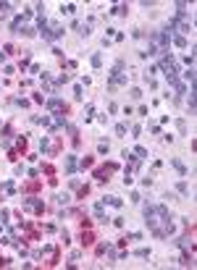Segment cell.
Here are the masks:
<instances>
[{
  "instance_id": "6da1fadb",
  "label": "cell",
  "mask_w": 197,
  "mask_h": 270,
  "mask_svg": "<svg viewBox=\"0 0 197 270\" xmlns=\"http://www.w3.org/2000/svg\"><path fill=\"white\" fill-rule=\"evenodd\" d=\"M160 68H163L166 79H168V84H173V87L179 84V76H176V63L171 61V55H168V58H163V63H160Z\"/></svg>"
},
{
  "instance_id": "7a4b0ae2",
  "label": "cell",
  "mask_w": 197,
  "mask_h": 270,
  "mask_svg": "<svg viewBox=\"0 0 197 270\" xmlns=\"http://www.w3.org/2000/svg\"><path fill=\"white\" fill-rule=\"evenodd\" d=\"M61 34H63V29L58 26V24H53V26H47L45 32H42V37H45V40H58Z\"/></svg>"
},
{
  "instance_id": "3957f363",
  "label": "cell",
  "mask_w": 197,
  "mask_h": 270,
  "mask_svg": "<svg viewBox=\"0 0 197 270\" xmlns=\"http://www.w3.org/2000/svg\"><path fill=\"white\" fill-rule=\"evenodd\" d=\"M116 168H118V165H116V163H108L105 168H100V171H97V173H95V178H100V181H108V176H111V173L116 171Z\"/></svg>"
},
{
  "instance_id": "277c9868",
  "label": "cell",
  "mask_w": 197,
  "mask_h": 270,
  "mask_svg": "<svg viewBox=\"0 0 197 270\" xmlns=\"http://www.w3.org/2000/svg\"><path fill=\"white\" fill-rule=\"evenodd\" d=\"M76 165H79V163H76V157H74V155L66 157V173H74V171H76Z\"/></svg>"
},
{
  "instance_id": "5b68a950",
  "label": "cell",
  "mask_w": 197,
  "mask_h": 270,
  "mask_svg": "<svg viewBox=\"0 0 197 270\" xmlns=\"http://www.w3.org/2000/svg\"><path fill=\"white\" fill-rule=\"evenodd\" d=\"M92 241H95V239H92V233H84V231H82V244H84V246H90Z\"/></svg>"
},
{
  "instance_id": "8992f818",
  "label": "cell",
  "mask_w": 197,
  "mask_h": 270,
  "mask_svg": "<svg viewBox=\"0 0 197 270\" xmlns=\"http://www.w3.org/2000/svg\"><path fill=\"white\" fill-rule=\"evenodd\" d=\"M173 45L176 47H187V40L184 37H173Z\"/></svg>"
},
{
  "instance_id": "52a82bcc",
  "label": "cell",
  "mask_w": 197,
  "mask_h": 270,
  "mask_svg": "<svg viewBox=\"0 0 197 270\" xmlns=\"http://www.w3.org/2000/svg\"><path fill=\"white\" fill-rule=\"evenodd\" d=\"M108 205H113V207H121V199H118V197H108Z\"/></svg>"
},
{
  "instance_id": "ba28073f",
  "label": "cell",
  "mask_w": 197,
  "mask_h": 270,
  "mask_svg": "<svg viewBox=\"0 0 197 270\" xmlns=\"http://www.w3.org/2000/svg\"><path fill=\"white\" fill-rule=\"evenodd\" d=\"M134 155H137V157H147V150H145V147H137Z\"/></svg>"
},
{
  "instance_id": "9c48e42d",
  "label": "cell",
  "mask_w": 197,
  "mask_h": 270,
  "mask_svg": "<svg viewBox=\"0 0 197 270\" xmlns=\"http://www.w3.org/2000/svg\"><path fill=\"white\" fill-rule=\"evenodd\" d=\"M100 63H103V58H100V55H92V66H95V68H100Z\"/></svg>"
},
{
  "instance_id": "30bf717a",
  "label": "cell",
  "mask_w": 197,
  "mask_h": 270,
  "mask_svg": "<svg viewBox=\"0 0 197 270\" xmlns=\"http://www.w3.org/2000/svg\"><path fill=\"white\" fill-rule=\"evenodd\" d=\"M116 134L123 136V134H126V126H123V123H118V126H116Z\"/></svg>"
},
{
  "instance_id": "8fae6325",
  "label": "cell",
  "mask_w": 197,
  "mask_h": 270,
  "mask_svg": "<svg viewBox=\"0 0 197 270\" xmlns=\"http://www.w3.org/2000/svg\"><path fill=\"white\" fill-rule=\"evenodd\" d=\"M79 165H82V168H90V165H92V157H84V160H82Z\"/></svg>"
},
{
  "instance_id": "7c38bea8",
  "label": "cell",
  "mask_w": 197,
  "mask_h": 270,
  "mask_svg": "<svg viewBox=\"0 0 197 270\" xmlns=\"http://www.w3.org/2000/svg\"><path fill=\"white\" fill-rule=\"evenodd\" d=\"M5 265H8V260H5V257H0V267H5Z\"/></svg>"
}]
</instances>
